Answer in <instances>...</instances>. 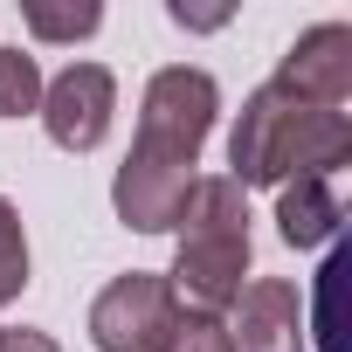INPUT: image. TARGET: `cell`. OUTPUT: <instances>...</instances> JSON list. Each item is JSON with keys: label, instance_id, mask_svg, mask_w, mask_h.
<instances>
[{"label": "cell", "instance_id": "obj_4", "mask_svg": "<svg viewBox=\"0 0 352 352\" xmlns=\"http://www.w3.org/2000/svg\"><path fill=\"white\" fill-rule=\"evenodd\" d=\"M173 318H180L173 283L152 276V270H131V276H118V283L97 290L90 338H97V352H159L166 331H173Z\"/></svg>", "mask_w": 352, "mask_h": 352}, {"label": "cell", "instance_id": "obj_13", "mask_svg": "<svg viewBox=\"0 0 352 352\" xmlns=\"http://www.w3.org/2000/svg\"><path fill=\"white\" fill-rule=\"evenodd\" d=\"M0 352H63V345H56L49 331H28V324H21V331H0Z\"/></svg>", "mask_w": 352, "mask_h": 352}, {"label": "cell", "instance_id": "obj_6", "mask_svg": "<svg viewBox=\"0 0 352 352\" xmlns=\"http://www.w3.org/2000/svg\"><path fill=\"white\" fill-rule=\"evenodd\" d=\"M270 83H283L290 97H304L318 111H345L352 104V28L345 21H324V28L297 35L283 49V63H276Z\"/></svg>", "mask_w": 352, "mask_h": 352}, {"label": "cell", "instance_id": "obj_7", "mask_svg": "<svg viewBox=\"0 0 352 352\" xmlns=\"http://www.w3.org/2000/svg\"><path fill=\"white\" fill-rule=\"evenodd\" d=\"M228 311H235V324H228L235 352H311L304 345V297H297V283L256 276V283H242V297Z\"/></svg>", "mask_w": 352, "mask_h": 352}, {"label": "cell", "instance_id": "obj_9", "mask_svg": "<svg viewBox=\"0 0 352 352\" xmlns=\"http://www.w3.org/2000/svg\"><path fill=\"white\" fill-rule=\"evenodd\" d=\"M21 21H28L35 42H76V35H97L104 8H97V0H83V8H49V0H28Z\"/></svg>", "mask_w": 352, "mask_h": 352}, {"label": "cell", "instance_id": "obj_11", "mask_svg": "<svg viewBox=\"0 0 352 352\" xmlns=\"http://www.w3.org/2000/svg\"><path fill=\"white\" fill-rule=\"evenodd\" d=\"M28 290V235H21V214L14 201H0V311Z\"/></svg>", "mask_w": 352, "mask_h": 352}, {"label": "cell", "instance_id": "obj_5", "mask_svg": "<svg viewBox=\"0 0 352 352\" xmlns=\"http://www.w3.org/2000/svg\"><path fill=\"white\" fill-rule=\"evenodd\" d=\"M118 111V76L104 63H69L56 83H42V124L63 152H97Z\"/></svg>", "mask_w": 352, "mask_h": 352}, {"label": "cell", "instance_id": "obj_8", "mask_svg": "<svg viewBox=\"0 0 352 352\" xmlns=\"http://www.w3.org/2000/svg\"><path fill=\"white\" fill-rule=\"evenodd\" d=\"M276 235L290 249H324L338 235V194H331V180H318V173L283 180L276 187Z\"/></svg>", "mask_w": 352, "mask_h": 352}, {"label": "cell", "instance_id": "obj_3", "mask_svg": "<svg viewBox=\"0 0 352 352\" xmlns=\"http://www.w3.org/2000/svg\"><path fill=\"white\" fill-rule=\"evenodd\" d=\"M173 228H180V256H173V297H194V311H228L249 283V201L235 180H194L180 214H173Z\"/></svg>", "mask_w": 352, "mask_h": 352}, {"label": "cell", "instance_id": "obj_12", "mask_svg": "<svg viewBox=\"0 0 352 352\" xmlns=\"http://www.w3.org/2000/svg\"><path fill=\"white\" fill-rule=\"evenodd\" d=\"M159 352H235V338H228V324L214 311H180Z\"/></svg>", "mask_w": 352, "mask_h": 352}, {"label": "cell", "instance_id": "obj_2", "mask_svg": "<svg viewBox=\"0 0 352 352\" xmlns=\"http://www.w3.org/2000/svg\"><path fill=\"white\" fill-rule=\"evenodd\" d=\"M352 159V118L345 111H318L304 97H290L283 83H263L235 131H228V180L235 187H283V180H331V173Z\"/></svg>", "mask_w": 352, "mask_h": 352}, {"label": "cell", "instance_id": "obj_10", "mask_svg": "<svg viewBox=\"0 0 352 352\" xmlns=\"http://www.w3.org/2000/svg\"><path fill=\"white\" fill-rule=\"evenodd\" d=\"M42 111V69L21 49H0V118H28Z\"/></svg>", "mask_w": 352, "mask_h": 352}, {"label": "cell", "instance_id": "obj_1", "mask_svg": "<svg viewBox=\"0 0 352 352\" xmlns=\"http://www.w3.org/2000/svg\"><path fill=\"white\" fill-rule=\"evenodd\" d=\"M214 111H221V90L208 69H187L173 63L145 83V104H138V138L111 180V208L124 228L138 235H166L173 214H180L187 187H194V159L214 131Z\"/></svg>", "mask_w": 352, "mask_h": 352}]
</instances>
